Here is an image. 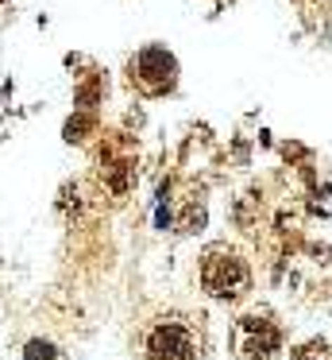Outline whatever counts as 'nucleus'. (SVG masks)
Segmentation results:
<instances>
[{"label": "nucleus", "mask_w": 332, "mask_h": 360, "mask_svg": "<svg viewBox=\"0 0 332 360\" xmlns=\"http://www.w3.org/2000/svg\"><path fill=\"white\" fill-rule=\"evenodd\" d=\"M143 356L147 360H197L201 333L190 314H159L143 326Z\"/></svg>", "instance_id": "obj_1"}, {"label": "nucleus", "mask_w": 332, "mask_h": 360, "mask_svg": "<svg viewBox=\"0 0 332 360\" xmlns=\"http://www.w3.org/2000/svg\"><path fill=\"white\" fill-rule=\"evenodd\" d=\"M201 287L213 298H239L251 287V267H247V259L239 256L236 248L216 244V248H208L205 259H201Z\"/></svg>", "instance_id": "obj_2"}, {"label": "nucleus", "mask_w": 332, "mask_h": 360, "mask_svg": "<svg viewBox=\"0 0 332 360\" xmlns=\"http://www.w3.org/2000/svg\"><path fill=\"white\" fill-rule=\"evenodd\" d=\"M236 337H239V360H270L278 352V329L267 318H255V314L239 318Z\"/></svg>", "instance_id": "obj_3"}, {"label": "nucleus", "mask_w": 332, "mask_h": 360, "mask_svg": "<svg viewBox=\"0 0 332 360\" xmlns=\"http://www.w3.org/2000/svg\"><path fill=\"white\" fill-rule=\"evenodd\" d=\"M174 74H178V66L166 51L147 47L143 55L135 58V74H131V78L139 82L143 94H166V89H174Z\"/></svg>", "instance_id": "obj_4"}, {"label": "nucleus", "mask_w": 332, "mask_h": 360, "mask_svg": "<svg viewBox=\"0 0 332 360\" xmlns=\"http://www.w3.org/2000/svg\"><path fill=\"white\" fill-rule=\"evenodd\" d=\"M293 360H332V349L324 341H305L298 352H293Z\"/></svg>", "instance_id": "obj_5"}, {"label": "nucleus", "mask_w": 332, "mask_h": 360, "mask_svg": "<svg viewBox=\"0 0 332 360\" xmlns=\"http://www.w3.org/2000/svg\"><path fill=\"white\" fill-rule=\"evenodd\" d=\"M27 360H54V345L31 341V345H27Z\"/></svg>", "instance_id": "obj_6"}]
</instances>
